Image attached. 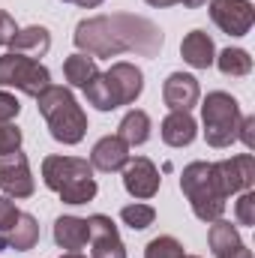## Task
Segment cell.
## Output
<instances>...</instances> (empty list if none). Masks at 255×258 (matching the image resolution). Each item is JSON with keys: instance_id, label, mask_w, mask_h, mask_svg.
I'll use <instances>...</instances> for the list:
<instances>
[{"instance_id": "ac0fdd59", "label": "cell", "mask_w": 255, "mask_h": 258, "mask_svg": "<svg viewBox=\"0 0 255 258\" xmlns=\"http://www.w3.org/2000/svg\"><path fill=\"white\" fill-rule=\"evenodd\" d=\"M180 54H183V60H186L192 69H207V66H213V60H216L213 39H210L204 30H192V33L183 36Z\"/></svg>"}, {"instance_id": "5bb4252c", "label": "cell", "mask_w": 255, "mask_h": 258, "mask_svg": "<svg viewBox=\"0 0 255 258\" xmlns=\"http://www.w3.org/2000/svg\"><path fill=\"white\" fill-rule=\"evenodd\" d=\"M129 162V144L120 138V135H105L93 144V153H90V165L96 171H120Z\"/></svg>"}, {"instance_id": "ba28073f", "label": "cell", "mask_w": 255, "mask_h": 258, "mask_svg": "<svg viewBox=\"0 0 255 258\" xmlns=\"http://www.w3.org/2000/svg\"><path fill=\"white\" fill-rule=\"evenodd\" d=\"M0 189L9 198H30L33 189H36L27 156L21 150H12V153L0 156Z\"/></svg>"}, {"instance_id": "e575fe53", "label": "cell", "mask_w": 255, "mask_h": 258, "mask_svg": "<svg viewBox=\"0 0 255 258\" xmlns=\"http://www.w3.org/2000/svg\"><path fill=\"white\" fill-rule=\"evenodd\" d=\"M60 258H84V255H81V252H63Z\"/></svg>"}, {"instance_id": "6da1fadb", "label": "cell", "mask_w": 255, "mask_h": 258, "mask_svg": "<svg viewBox=\"0 0 255 258\" xmlns=\"http://www.w3.org/2000/svg\"><path fill=\"white\" fill-rule=\"evenodd\" d=\"M75 48L81 54L96 57H114V54H141V57H156L165 45L162 30L135 12H111V15H96L84 18L75 27Z\"/></svg>"}, {"instance_id": "4fadbf2b", "label": "cell", "mask_w": 255, "mask_h": 258, "mask_svg": "<svg viewBox=\"0 0 255 258\" xmlns=\"http://www.w3.org/2000/svg\"><path fill=\"white\" fill-rule=\"evenodd\" d=\"M198 96H201L198 78L189 75V72H171L162 84V99L171 111H189L198 102Z\"/></svg>"}, {"instance_id": "cb8c5ba5", "label": "cell", "mask_w": 255, "mask_h": 258, "mask_svg": "<svg viewBox=\"0 0 255 258\" xmlns=\"http://www.w3.org/2000/svg\"><path fill=\"white\" fill-rule=\"evenodd\" d=\"M84 96H87V102H90L93 108H99V111H114V108H117L114 93H111V87H108V78H105L102 72L84 87Z\"/></svg>"}, {"instance_id": "52a82bcc", "label": "cell", "mask_w": 255, "mask_h": 258, "mask_svg": "<svg viewBox=\"0 0 255 258\" xmlns=\"http://www.w3.org/2000/svg\"><path fill=\"white\" fill-rule=\"evenodd\" d=\"M210 18L228 36H246L255 21V9L249 0H210Z\"/></svg>"}, {"instance_id": "9c48e42d", "label": "cell", "mask_w": 255, "mask_h": 258, "mask_svg": "<svg viewBox=\"0 0 255 258\" xmlns=\"http://www.w3.org/2000/svg\"><path fill=\"white\" fill-rule=\"evenodd\" d=\"M213 168H216V177H219V186H222L225 198L243 192V189H252L255 159L249 156V153H237V156H231V159L213 162Z\"/></svg>"}, {"instance_id": "83f0119b", "label": "cell", "mask_w": 255, "mask_h": 258, "mask_svg": "<svg viewBox=\"0 0 255 258\" xmlns=\"http://www.w3.org/2000/svg\"><path fill=\"white\" fill-rule=\"evenodd\" d=\"M237 222L240 225H255V192L243 189V195L237 198Z\"/></svg>"}, {"instance_id": "ffe728a7", "label": "cell", "mask_w": 255, "mask_h": 258, "mask_svg": "<svg viewBox=\"0 0 255 258\" xmlns=\"http://www.w3.org/2000/svg\"><path fill=\"white\" fill-rule=\"evenodd\" d=\"M9 45H12V54H24V57H33V60H36V57H45V54H48V48H51V33H48L45 27L33 24V27L18 30Z\"/></svg>"}, {"instance_id": "f546056e", "label": "cell", "mask_w": 255, "mask_h": 258, "mask_svg": "<svg viewBox=\"0 0 255 258\" xmlns=\"http://www.w3.org/2000/svg\"><path fill=\"white\" fill-rule=\"evenodd\" d=\"M18 213H21V210L9 201V195H0V234H3V231H9V228L15 225Z\"/></svg>"}, {"instance_id": "2e32d148", "label": "cell", "mask_w": 255, "mask_h": 258, "mask_svg": "<svg viewBox=\"0 0 255 258\" xmlns=\"http://www.w3.org/2000/svg\"><path fill=\"white\" fill-rule=\"evenodd\" d=\"M36 240H39V225H36V219H33L30 213H18L15 225L0 234V249L27 252V249L36 246Z\"/></svg>"}, {"instance_id": "7c38bea8", "label": "cell", "mask_w": 255, "mask_h": 258, "mask_svg": "<svg viewBox=\"0 0 255 258\" xmlns=\"http://www.w3.org/2000/svg\"><path fill=\"white\" fill-rule=\"evenodd\" d=\"M105 78H108V87L114 93L117 108L120 105H132L141 96V90H144V72L132 63H111Z\"/></svg>"}, {"instance_id": "d4e9b609", "label": "cell", "mask_w": 255, "mask_h": 258, "mask_svg": "<svg viewBox=\"0 0 255 258\" xmlns=\"http://www.w3.org/2000/svg\"><path fill=\"white\" fill-rule=\"evenodd\" d=\"M120 219L126 222L132 231H144L147 225H153L156 210H153L150 204H126V207L120 210Z\"/></svg>"}, {"instance_id": "e0dca14e", "label": "cell", "mask_w": 255, "mask_h": 258, "mask_svg": "<svg viewBox=\"0 0 255 258\" xmlns=\"http://www.w3.org/2000/svg\"><path fill=\"white\" fill-rule=\"evenodd\" d=\"M90 240V228H87V219L81 216H60L54 222V243L66 249V252H78L84 249V243Z\"/></svg>"}, {"instance_id": "7402d4cb", "label": "cell", "mask_w": 255, "mask_h": 258, "mask_svg": "<svg viewBox=\"0 0 255 258\" xmlns=\"http://www.w3.org/2000/svg\"><path fill=\"white\" fill-rule=\"evenodd\" d=\"M117 135L126 141L129 147H141V144L150 138V114H147V111H141V108H132L126 117L120 120Z\"/></svg>"}, {"instance_id": "d6a6232c", "label": "cell", "mask_w": 255, "mask_h": 258, "mask_svg": "<svg viewBox=\"0 0 255 258\" xmlns=\"http://www.w3.org/2000/svg\"><path fill=\"white\" fill-rule=\"evenodd\" d=\"M144 3H150V6H159V9H162V6H177L180 0H144Z\"/></svg>"}, {"instance_id": "9a60e30c", "label": "cell", "mask_w": 255, "mask_h": 258, "mask_svg": "<svg viewBox=\"0 0 255 258\" xmlns=\"http://www.w3.org/2000/svg\"><path fill=\"white\" fill-rule=\"evenodd\" d=\"M207 243H210V252L216 258H252V252L246 249V243L240 240L237 228L231 222H222V219H216L210 225Z\"/></svg>"}, {"instance_id": "4316f807", "label": "cell", "mask_w": 255, "mask_h": 258, "mask_svg": "<svg viewBox=\"0 0 255 258\" xmlns=\"http://www.w3.org/2000/svg\"><path fill=\"white\" fill-rule=\"evenodd\" d=\"M21 129L15 123H0V156L12 153V150H21Z\"/></svg>"}, {"instance_id": "1f68e13d", "label": "cell", "mask_w": 255, "mask_h": 258, "mask_svg": "<svg viewBox=\"0 0 255 258\" xmlns=\"http://www.w3.org/2000/svg\"><path fill=\"white\" fill-rule=\"evenodd\" d=\"M237 138H243V144L252 150V147H255V117H243V120H240Z\"/></svg>"}, {"instance_id": "44dd1931", "label": "cell", "mask_w": 255, "mask_h": 258, "mask_svg": "<svg viewBox=\"0 0 255 258\" xmlns=\"http://www.w3.org/2000/svg\"><path fill=\"white\" fill-rule=\"evenodd\" d=\"M63 75L66 81H69V87H87L96 75H99V66H96V60L90 57V54H69L63 60Z\"/></svg>"}, {"instance_id": "d6986e66", "label": "cell", "mask_w": 255, "mask_h": 258, "mask_svg": "<svg viewBox=\"0 0 255 258\" xmlns=\"http://www.w3.org/2000/svg\"><path fill=\"white\" fill-rule=\"evenodd\" d=\"M162 141L168 144V147H186L195 141V117H192L189 111H171L165 120H162Z\"/></svg>"}, {"instance_id": "30bf717a", "label": "cell", "mask_w": 255, "mask_h": 258, "mask_svg": "<svg viewBox=\"0 0 255 258\" xmlns=\"http://www.w3.org/2000/svg\"><path fill=\"white\" fill-rule=\"evenodd\" d=\"M159 183H162V177L147 156H135V159L129 156V162L123 165V189L132 198H141V201L153 198L159 192Z\"/></svg>"}, {"instance_id": "836d02e7", "label": "cell", "mask_w": 255, "mask_h": 258, "mask_svg": "<svg viewBox=\"0 0 255 258\" xmlns=\"http://www.w3.org/2000/svg\"><path fill=\"white\" fill-rule=\"evenodd\" d=\"M180 3H183L186 9H198V6H204L207 0H180Z\"/></svg>"}, {"instance_id": "7a4b0ae2", "label": "cell", "mask_w": 255, "mask_h": 258, "mask_svg": "<svg viewBox=\"0 0 255 258\" xmlns=\"http://www.w3.org/2000/svg\"><path fill=\"white\" fill-rule=\"evenodd\" d=\"M42 180L51 192L60 195L63 204H87L96 198L93 165L78 156H45Z\"/></svg>"}, {"instance_id": "603a6c76", "label": "cell", "mask_w": 255, "mask_h": 258, "mask_svg": "<svg viewBox=\"0 0 255 258\" xmlns=\"http://www.w3.org/2000/svg\"><path fill=\"white\" fill-rule=\"evenodd\" d=\"M213 63L219 66L222 75H231V78H243V75L252 72V57H249V51H243V48H225Z\"/></svg>"}, {"instance_id": "8fae6325", "label": "cell", "mask_w": 255, "mask_h": 258, "mask_svg": "<svg viewBox=\"0 0 255 258\" xmlns=\"http://www.w3.org/2000/svg\"><path fill=\"white\" fill-rule=\"evenodd\" d=\"M87 228H90V243H93V255L90 258H126V246H123L120 231L111 222V216L93 213L87 219Z\"/></svg>"}, {"instance_id": "277c9868", "label": "cell", "mask_w": 255, "mask_h": 258, "mask_svg": "<svg viewBox=\"0 0 255 258\" xmlns=\"http://www.w3.org/2000/svg\"><path fill=\"white\" fill-rule=\"evenodd\" d=\"M180 189L189 198L192 213L201 222H216L225 213V192L219 186L213 162H189L180 174Z\"/></svg>"}, {"instance_id": "8992f818", "label": "cell", "mask_w": 255, "mask_h": 258, "mask_svg": "<svg viewBox=\"0 0 255 258\" xmlns=\"http://www.w3.org/2000/svg\"><path fill=\"white\" fill-rule=\"evenodd\" d=\"M0 84L3 87H15L27 96H39L48 84H51V72L39 60L24 57V54H3L0 57Z\"/></svg>"}, {"instance_id": "5b68a950", "label": "cell", "mask_w": 255, "mask_h": 258, "mask_svg": "<svg viewBox=\"0 0 255 258\" xmlns=\"http://www.w3.org/2000/svg\"><path fill=\"white\" fill-rule=\"evenodd\" d=\"M201 120H204V138L210 147H228L231 141H237L243 111L231 93L213 90V93H207V99L201 105Z\"/></svg>"}, {"instance_id": "4dcf8cb0", "label": "cell", "mask_w": 255, "mask_h": 258, "mask_svg": "<svg viewBox=\"0 0 255 258\" xmlns=\"http://www.w3.org/2000/svg\"><path fill=\"white\" fill-rule=\"evenodd\" d=\"M15 33H18L15 18H12L9 12H3V9H0V45H9V42L15 39Z\"/></svg>"}, {"instance_id": "d590c367", "label": "cell", "mask_w": 255, "mask_h": 258, "mask_svg": "<svg viewBox=\"0 0 255 258\" xmlns=\"http://www.w3.org/2000/svg\"><path fill=\"white\" fill-rule=\"evenodd\" d=\"M186 258H198V255H186Z\"/></svg>"}, {"instance_id": "3957f363", "label": "cell", "mask_w": 255, "mask_h": 258, "mask_svg": "<svg viewBox=\"0 0 255 258\" xmlns=\"http://www.w3.org/2000/svg\"><path fill=\"white\" fill-rule=\"evenodd\" d=\"M36 108L45 117L48 132L54 141L60 144H78L87 132V114L81 111V105L75 102L72 90L60 84H48L39 96H36Z\"/></svg>"}, {"instance_id": "484cf974", "label": "cell", "mask_w": 255, "mask_h": 258, "mask_svg": "<svg viewBox=\"0 0 255 258\" xmlns=\"http://www.w3.org/2000/svg\"><path fill=\"white\" fill-rule=\"evenodd\" d=\"M144 258H186V255H183V246H180L174 237L162 234V237H153V240L147 243Z\"/></svg>"}, {"instance_id": "f1b7e54d", "label": "cell", "mask_w": 255, "mask_h": 258, "mask_svg": "<svg viewBox=\"0 0 255 258\" xmlns=\"http://www.w3.org/2000/svg\"><path fill=\"white\" fill-rule=\"evenodd\" d=\"M18 111H21V102H18L12 93L0 90V123H12V120L18 117Z\"/></svg>"}]
</instances>
